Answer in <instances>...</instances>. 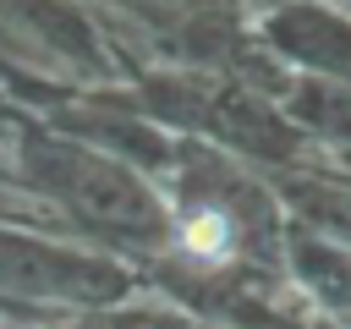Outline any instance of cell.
<instances>
[{"instance_id": "1", "label": "cell", "mask_w": 351, "mask_h": 329, "mask_svg": "<svg viewBox=\"0 0 351 329\" xmlns=\"http://www.w3.org/2000/svg\"><path fill=\"white\" fill-rule=\"evenodd\" d=\"M236 230H230V219L219 214V208H197V214H186V225H181V247L192 252V258H203V263H219V258H230V241Z\"/></svg>"}]
</instances>
